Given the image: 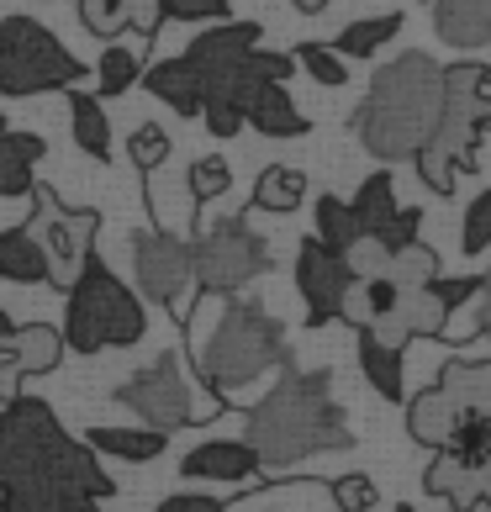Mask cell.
<instances>
[{"mask_svg": "<svg viewBox=\"0 0 491 512\" xmlns=\"http://www.w3.org/2000/svg\"><path fill=\"white\" fill-rule=\"evenodd\" d=\"M296 64L307 69L323 90L349 85V64H344V53H333V43H296Z\"/></svg>", "mask_w": 491, "mask_h": 512, "instance_id": "obj_35", "label": "cell"}, {"mask_svg": "<svg viewBox=\"0 0 491 512\" xmlns=\"http://www.w3.org/2000/svg\"><path fill=\"white\" fill-rule=\"evenodd\" d=\"M164 22H185V27L228 22V0H164Z\"/></svg>", "mask_w": 491, "mask_h": 512, "instance_id": "obj_41", "label": "cell"}, {"mask_svg": "<svg viewBox=\"0 0 491 512\" xmlns=\"http://www.w3.org/2000/svg\"><path fill=\"white\" fill-rule=\"evenodd\" d=\"M249 127L264 132V138H301V132H312V122L296 111L286 85H259V96L249 106Z\"/></svg>", "mask_w": 491, "mask_h": 512, "instance_id": "obj_22", "label": "cell"}, {"mask_svg": "<svg viewBox=\"0 0 491 512\" xmlns=\"http://www.w3.org/2000/svg\"><path fill=\"white\" fill-rule=\"evenodd\" d=\"M127 159L138 164V175H154V169L169 159V132L159 122H138L127 138Z\"/></svg>", "mask_w": 491, "mask_h": 512, "instance_id": "obj_36", "label": "cell"}, {"mask_svg": "<svg viewBox=\"0 0 491 512\" xmlns=\"http://www.w3.org/2000/svg\"><path fill=\"white\" fill-rule=\"evenodd\" d=\"M32 201H37L32 233L48 254V275H53V286H69L90 254V238L101 233V212H64L48 185H32Z\"/></svg>", "mask_w": 491, "mask_h": 512, "instance_id": "obj_9", "label": "cell"}, {"mask_svg": "<svg viewBox=\"0 0 491 512\" xmlns=\"http://www.w3.org/2000/svg\"><path fill=\"white\" fill-rule=\"evenodd\" d=\"M349 286H354L349 259L338 249H328V243H317V238H301L296 291H301V301H307V328H328V322L338 317V307H344Z\"/></svg>", "mask_w": 491, "mask_h": 512, "instance_id": "obj_11", "label": "cell"}, {"mask_svg": "<svg viewBox=\"0 0 491 512\" xmlns=\"http://www.w3.org/2000/svg\"><path fill=\"white\" fill-rule=\"evenodd\" d=\"M333 507L338 512H370L375 507V481L360 476V470H354V476H338L333 481Z\"/></svg>", "mask_w": 491, "mask_h": 512, "instance_id": "obj_43", "label": "cell"}, {"mask_svg": "<svg viewBox=\"0 0 491 512\" xmlns=\"http://www.w3.org/2000/svg\"><path fill=\"white\" fill-rule=\"evenodd\" d=\"M259 454L249 439H206L180 460V476L185 481H217V486H243L259 476Z\"/></svg>", "mask_w": 491, "mask_h": 512, "instance_id": "obj_13", "label": "cell"}, {"mask_svg": "<svg viewBox=\"0 0 491 512\" xmlns=\"http://www.w3.org/2000/svg\"><path fill=\"white\" fill-rule=\"evenodd\" d=\"M138 74H143L138 48H127V43H111V48H101V59H96V90H101V101H111V96H127V90L138 85Z\"/></svg>", "mask_w": 491, "mask_h": 512, "instance_id": "obj_32", "label": "cell"}, {"mask_svg": "<svg viewBox=\"0 0 491 512\" xmlns=\"http://www.w3.org/2000/svg\"><path fill=\"white\" fill-rule=\"evenodd\" d=\"M396 317H402L407 338H439L449 328V312L439 296H433V286H418V291H402V301H396Z\"/></svg>", "mask_w": 491, "mask_h": 512, "instance_id": "obj_31", "label": "cell"}, {"mask_svg": "<svg viewBox=\"0 0 491 512\" xmlns=\"http://www.w3.org/2000/svg\"><path fill=\"white\" fill-rule=\"evenodd\" d=\"M159 22H164V0H127V27H132V32L154 37Z\"/></svg>", "mask_w": 491, "mask_h": 512, "instance_id": "obj_48", "label": "cell"}, {"mask_svg": "<svg viewBox=\"0 0 491 512\" xmlns=\"http://www.w3.org/2000/svg\"><path fill=\"white\" fill-rule=\"evenodd\" d=\"M444 454H455L465 470H476V476L491 465V402H481V407H455V423H449Z\"/></svg>", "mask_w": 491, "mask_h": 512, "instance_id": "obj_18", "label": "cell"}, {"mask_svg": "<svg viewBox=\"0 0 491 512\" xmlns=\"http://www.w3.org/2000/svg\"><path fill=\"white\" fill-rule=\"evenodd\" d=\"M460 249L476 259L491 249V191H476L465 206V217H460Z\"/></svg>", "mask_w": 491, "mask_h": 512, "instance_id": "obj_38", "label": "cell"}, {"mask_svg": "<svg viewBox=\"0 0 491 512\" xmlns=\"http://www.w3.org/2000/svg\"><path fill=\"white\" fill-rule=\"evenodd\" d=\"M354 217H360V227L365 233H375L391 212H396V180L386 175V169H375V175H365V185L354 191Z\"/></svg>", "mask_w": 491, "mask_h": 512, "instance_id": "obj_33", "label": "cell"}, {"mask_svg": "<svg viewBox=\"0 0 491 512\" xmlns=\"http://www.w3.org/2000/svg\"><path fill=\"white\" fill-rule=\"evenodd\" d=\"M117 402L138 417L143 428H164V433L212 417V402H196V391H191V381H185V365H180L175 349L159 354L148 370H132L117 386Z\"/></svg>", "mask_w": 491, "mask_h": 512, "instance_id": "obj_8", "label": "cell"}, {"mask_svg": "<svg viewBox=\"0 0 491 512\" xmlns=\"http://www.w3.org/2000/svg\"><path fill=\"white\" fill-rule=\"evenodd\" d=\"M48 154V143L37 132H22V127H6L0 132V196H32L37 185V159Z\"/></svg>", "mask_w": 491, "mask_h": 512, "instance_id": "obj_14", "label": "cell"}, {"mask_svg": "<svg viewBox=\"0 0 491 512\" xmlns=\"http://www.w3.org/2000/svg\"><path fill=\"white\" fill-rule=\"evenodd\" d=\"M154 512H228V502L212 497V491H175V497H164Z\"/></svg>", "mask_w": 491, "mask_h": 512, "instance_id": "obj_46", "label": "cell"}, {"mask_svg": "<svg viewBox=\"0 0 491 512\" xmlns=\"http://www.w3.org/2000/svg\"><path fill=\"white\" fill-rule=\"evenodd\" d=\"M6 127H11V122H6V117H0V132H6Z\"/></svg>", "mask_w": 491, "mask_h": 512, "instance_id": "obj_54", "label": "cell"}, {"mask_svg": "<svg viewBox=\"0 0 491 512\" xmlns=\"http://www.w3.org/2000/svg\"><path fill=\"white\" fill-rule=\"evenodd\" d=\"M312 227H317V243H328V249H338L344 254L354 238H365V227H360V217H354V206L349 201H338L333 191L328 196H317V206H312Z\"/></svg>", "mask_w": 491, "mask_h": 512, "instance_id": "obj_30", "label": "cell"}, {"mask_svg": "<svg viewBox=\"0 0 491 512\" xmlns=\"http://www.w3.org/2000/svg\"><path fill=\"white\" fill-rule=\"evenodd\" d=\"M249 48H259V22H212L191 48L180 53L185 64L196 69V80H201V90L212 85V80H222V74H228L238 59H249Z\"/></svg>", "mask_w": 491, "mask_h": 512, "instance_id": "obj_12", "label": "cell"}, {"mask_svg": "<svg viewBox=\"0 0 491 512\" xmlns=\"http://www.w3.org/2000/svg\"><path fill=\"white\" fill-rule=\"evenodd\" d=\"M143 80V90L154 101H164L169 111H180V117H201V80H196V69L185 64V59H164V64H154V69H143L138 74Z\"/></svg>", "mask_w": 491, "mask_h": 512, "instance_id": "obj_15", "label": "cell"}, {"mask_svg": "<svg viewBox=\"0 0 491 512\" xmlns=\"http://www.w3.org/2000/svg\"><path fill=\"white\" fill-rule=\"evenodd\" d=\"M69 307H64V349L74 354H101V349H132L148 333L143 296L122 286L96 254H85L80 275L69 280Z\"/></svg>", "mask_w": 491, "mask_h": 512, "instance_id": "obj_5", "label": "cell"}, {"mask_svg": "<svg viewBox=\"0 0 491 512\" xmlns=\"http://www.w3.org/2000/svg\"><path fill=\"white\" fill-rule=\"evenodd\" d=\"M396 32H402V11L365 16V22H349L333 37V53H344V59H375L386 43H396Z\"/></svg>", "mask_w": 491, "mask_h": 512, "instance_id": "obj_27", "label": "cell"}, {"mask_svg": "<svg viewBox=\"0 0 491 512\" xmlns=\"http://www.w3.org/2000/svg\"><path fill=\"white\" fill-rule=\"evenodd\" d=\"M249 69L259 74V80H270V85H286L296 59H291V53H270V48H249Z\"/></svg>", "mask_w": 491, "mask_h": 512, "instance_id": "obj_45", "label": "cell"}, {"mask_svg": "<svg viewBox=\"0 0 491 512\" xmlns=\"http://www.w3.org/2000/svg\"><path fill=\"white\" fill-rule=\"evenodd\" d=\"M0 512H101V507L69 486H11L0 491Z\"/></svg>", "mask_w": 491, "mask_h": 512, "instance_id": "obj_28", "label": "cell"}, {"mask_svg": "<svg viewBox=\"0 0 491 512\" xmlns=\"http://www.w3.org/2000/svg\"><path fill=\"white\" fill-rule=\"evenodd\" d=\"M301 201H307V175L291 169V164H270L259 175V185H254V206H259V212L286 217V212H296Z\"/></svg>", "mask_w": 491, "mask_h": 512, "instance_id": "obj_29", "label": "cell"}, {"mask_svg": "<svg viewBox=\"0 0 491 512\" xmlns=\"http://www.w3.org/2000/svg\"><path fill=\"white\" fill-rule=\"evenodd\" d=\"M428 286H433V296H439L449 312H460L470 296H481V280H476V275H460V280H428Z\"/></svg>", "mask_w": 491, "mask_h": 512, "instance_id": "obj_47", "label": "cell"}, {"mask_svg": "<svg viewBox=\"0 0 491 512\" xmlns=\"http://www.w3.org/2000/svg\"><path fill=\"white\" fill-rule=\"evenodd\" d=\"M11 328H16V322H11V317H6V307H0V338H6V333H11Z\"/></svg>", "mask_w": 491, "mask_h": 512, "instance_id": "obj_52", "label": "cell"}, {"mask_svg": "<svg viewBox=\"0 0 491 512\" xmlns=\"http://www.w3.org/2000/svg\"><path fill=\"white\" fill-rule=\"evenodd\" d=\"M423 491H428V497H444L449 512L481 507V476H476V470H465L455 454H444V449H439V460L423 470Z\"/></svg>", "mask_w": 491, "mask_h": 512, "instance_id": "obj_21", "label": "cell"}, {"mask_svg": "<svg viewBox=\"0 0 491 512\" xmlns=\"http://www.w3.org/2000/svg\"><path fill=\"white\" fill-rule=\"evenodd\" d=\"M11 344H16V365H22V381L59 370V359H64V333H59V328H48V322H27V328H16V333H11Z\"/></svg>", "mask_w": 491, "mask_h": 512, "instance_id": "obj_24", "label": "cell"}, {"mask_svg": "<svg viewBox=\"0 0 491 512\" xmlns=\"http://www.w3.org/2000/svg\"><path fill=\"white\" fill-rule=\"evenodd\" d=\"M449 423H455V407H449V396H444L439 386H428V391H418V396L407 402V433H412V444L444 449Z\"/></svg>", "mask_w": 491, "mask_h": 512, "instance_id": "obj_25", "label": "cell"}, {"mask_svg": "<svg viewBox=\"0 0 491 512\" xmlns=\"http://www.w3.org/2000/svg\"><path fill=\"white\" fill-rule=\"evenodd\" d=\"M476 322H481V333L491 338V270L481 275V312H476Z\"/></svg>", "mask_w": 491, "mask_h": 512, "instance_id": "obj_49", "label": "cell"}, {"mask_svg": "<svg viewBox=\"0 0 491 512\" xmlns=\"http://www.w3.org/2000/svg\"><path fill=\"white\" fill-rule=\"evenodd\" d=\"M391 512H418V507H412V502H396V507H391Z\"/></svg>", "mask_w": 491, "mask_h": 512, "instance_id": "obj_53", "label": "cell"}, {"mask_svg": "<svg viewBox=\"0 0 491 512\" xmlns=\"http://www.w3.org/2000/svg\"><path fill=\"white\" fill-rule=\"evenodd\" d=\"M354 354H360V375L370 381V391L381 396V402H407L402 349H391V344H381L370 328H360V344H354Z\"/></svg>", "mask_w": 491, "mask_h": 512, "instance_id": "obj_19", "label": "cell"}, {"mask_svg": "<svg viewBox=\"0 0 491 512\" xmlns=\"http://www.w3.org/2000/svg\"><path fill=\"white\" fill-rule=\"evenodd\" d=\"M0 280H11V286H53L48 254L32 227H6L0 233Z\"/></svg>", "mask_w": 491, "mask_h": 512, "instance_id": "obj_17", "label": "cell"}, {"mask_svg": "<svg viewBox=\"0 0 491 512\" xmlns=\"http://www.w3.org/2000/svg\"><path fill=\"white\" fill-rule=\"evenodd\" d=\"M191 201L196 206H206V201H217V196H228V185H233V164L228 159H217V154H206V159H196L191 164Z\"/></svg>", "mask_w": 491, "mask_h": 512, "instance_id": "obj_37", "label": "cell"}, {"mask_svg": "<svg viewBox=\"0 0 491 512\" xmlns=\"http://www.w3.org/2000/svg\"><path fill=\"white\" fill-rule=\"evenodd\" d=\"M296 6H301V11H323L328 0H296Z\"/></svg>", "mask_w": 491, "mask_h": 512, "instance_id": "obj_51", "label": "cell"}, {"mask_svg": "<svg viewBox=\"0 0 491 512\" xmlns=\"http://www.w3.org/2000/svg\"><path fill=\"white\" fill-rule=\"evenodd\" d=\"M286 370L291 349H286V328L275 312H264L259 301H228L217 312V322L201 333L196 344V370L212 396H233L243 386H254L264 370Z\"/></svg>", "mask_w": 491, "mask_h": 512, "instance_id": "obj_4", "label": "cell"}, {"mask_svg": "<svg viewBox=\"0 0 491 512\" xmlns=\"http://www.w3.org/2000/svg\"><path fill=\"white\" fill-rule=\"evenodd\" d=\"M80 16L96 37H117L127 27V0H80Z\"/></svg>", "mask_w": 491, "mask_h": 512, "instance_id": "obj_42", "label": "cell"}, {"mask_svg": "<svg viewBox=\"0 0 491 512\" xmlns=\"http://www.w3.org/2000/svg\"><path fill=\"white\" fill-rule=\"evenodd\" d=\"M270 270V243L243 217H222L191 243V280L201 296H238Z\"/></svg>", "mask_w": 491, "mask_h": 512, "instance_id": "obj_7", "label": "cell"}, {"mask_svg": "<svg viewBox=\"0 0 491 512\" xmlns=\"http://www.w3.org/2000/svg\"><path fill=\"white\" fill-rule=\"evenodd\" d=\"M201 122L212 138H238L243 127H249V117H243V106H233L228 96H217V90H206L201 96Z\"/></svg>", "mask_w": 491, "mask_h": 512, "instance_id": "obj_39", "label": "cell"}, {"mask_svg": "<svg viewBox=\"0 0 491 512\" xmlns=\"http://www.w3.org/2000/svg\"><path fill=\"white\" fill-rule=\"evenodd\" d=\"M433 27L449 48L491 43V0H433Z\"/></svg>", "mask_w": 491, "mask_h": 512, "instance_id": "obj_16", "label": "cell"}, {"mask_svg": "<svg viewBox=\"0 0 491 512\" xmlns=\"http://www.w3.org/2000/svg\"><path fill=\"white\" fill-rule=\"evenodd\" d=\"M481 502H486V507H491V465H486V470H481Z\"/></svg>", "mask_w": 491, "mask_h": 512, "instance_id": "obj_50", "label": "cell"}, {"mask_svg": "<svg viewBox=\"0 0 491 512\" xmlns=\"http://www.w3.org/2000/svg\"><path fill=\"white\" fill-rule=\"evenodd\" d=\"M69 132L74 143H80V154L90 159H111V122L101 111V96H90V90H69Z\"/></svg>", "mask_w": 491, "mask_h": 512, "instance_id": "obj_23", "label": "cell"}, {"mask_svg": "<svg viewBox=\"0 0 491 512\" xmlns=\"http://www.w3.org/2000/svg\"><path fill=\"white\" fill-rule=\"evenodd\" d=\"M344 259H349L354 280H370V275H386V259H391V254H386L370 233H365V238H354L349 249H344Z\"/></svg>", "mask_w": 491, "mask_h": 512, "instance_id": "obj_44", "label": "cell"}, {"mask_svg": "<svg viewBox=\"0 0 491 512\" xmlns=\"http://www.w3.org/2000/svg\"><path fill=\"white\" fill-rule=\"evenodd\" d=\"M11 486H69L90 502L117 491L96 465V449L74 444L59 428L53 407L32 402V396H11L0 412V491Z\"/></svg>", "mask_w": 491, "mask_h": 512, "instance_id": "obj_2", "label": "cell"}, {"mask_svg": "<svg viewBox=\"0 0 491 512\" xmlns=\"http://www.w3.org/2000/svg\"><path fill=\"white\" fill-rule=\"evenodd\" d=\"M386 275L402 291H418V286H428V280H439V254H433L428 243L418 238V243H407V249H396L386 259Z\"/></svg>", "mask_w": 491, "mask_h": 512, "instance_id": "obj_34", "label": "cell"}, {"mask_svg": "<svg viewBox=\"0 0 491 512\" xmlns=\"http://www.w3.org/2000/svg\"><path fill=\"white\" fill-rule=\"evenodd\" d=\"M418 227H423V212H418V206H396V212L381 222V227H375V243H381V249L386 254H396V249H407V243H418Z\"/></svg>", "mask_w": 491, "mask_h": 512, "instance_id": "obj_40", "label": "cell"}, {"mask_svg": "<svg viewBox=\"0 0 491 512\" xmlns=\"http://www.w3.org/2000/svg\"><path fill=\"white\" fill-rule=\"evenodd\" d=\"M74 80H85V64L64 48L59 32H48L37 16H6L0 22V96L6 101L69 90Z\"/></svg>", "mask_w": 491, "mask_h": 512, "instance_id": "obj_6", "label": "cell"}, {"mask_svg": "<svg viewBox=\"0 0 491 512\" xmlns=\"http://www.w3.org/2000/svg\"><path fill=\"white\" fill-rule=\"evenodd\" d=\"M127 243H132V275H138V291L148 301L175 307L180 317L191 312L185 307V291L196 286L191 280V243L175 238V233H159V227H148V233L138 227Z\"/></svg>", "mask_w": 491, "mask_h": 512, "instance_id": "obj_10", "label": "cell"}, {"mask_svg": "<svg viewBox=\"0 0 491 512\" xmlns=\"http://www.w3.org/2000/svg\"><path fill=\"white\" fill-rule=\"evenodd\" d=\"M439 101H444V69L428 53H402L386 69H375L370 96L354 111V132H360L365 154H375L381 164L412 159L439 122Z\"/></svg>", "mask_w": 491, "mask_h": 512, "instance_id": "obj_3", "label": "cell"}, {"mask_svg": "<svg viewBox=\"0 0 491 512\" xmlns=\"http://www.w3.org/2000/svg\"><path fill=\"white\" fill-rule=\"evenodd\" d=\"M85 444L106 454V460H127V465H148V460H159V454L169 449V433L164 428H90L85 433Z\"/></svg>", "mask_w": 491, "mask_h": 512, "instance_id": "obj_20", "label": "cell"}, {"mask_svg": "<svg viewBox=\"0 0 491 512\" xmlns=\"http://www.w3.org/2000/svg\"><path fill=\"white\" fill-rule=\"evenodd\" d=\"M243 439L254 444L259 465L286 470V465L312 460V454L349 449L354 428H349V417L333 396L328 370H291L286 365L280 386H270V396L249 407V433H243Z\"/></svg>", "mask_w": 491, "mask_h": 512, "instance_id": "obj_1", "label": "cell"}, {"mask_svg": "<svg viewBox=\"0 0 491 512\" xmlns=\"http://www.w3.org/2000/svg\"><path fill=\"white\" fill-rule=\"evenodd\" d=\"M439 391L449 396V407L491 402V359H449L439 370Z\"/></svg>", "mask_w": 491, "mask_h": 512, "instance_id": "obj_26", "label": "cell"}]
</instances>
